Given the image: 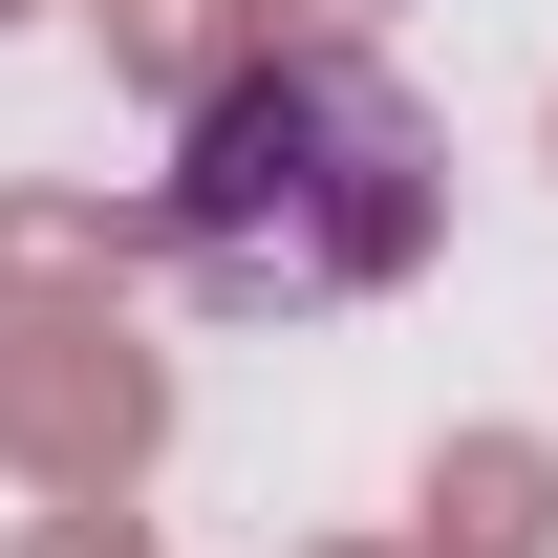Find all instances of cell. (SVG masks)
I'll return each instance as SVG.
<instances>
[{"instance_id":"6da1fadb","label":"cell","mask_w":558,"mask_h":558,"mask_svg":"<svg viewBox=\"0 0 558 558\" xmlns=\"http://www.w3.org/2000/svg\"><path fill=\"white\" fill-rule=\"evenodd\" d=\"M172 279L215 323H323V301H387L451 236V130L409 108V65L365 44H279L258 86H215L172 130V194H150Z\"/></svg>"},{"instance_id":"7a4b0ae2","label":"cell","mask_w":558,"mask_h":558,"mask_svg":"<svg viewBox=\"0 0 558 558\" xmlns=\"http://www.w3.org/2000/svg\"><path fill=\"white\" fill-rule=\"evenodd\" d=\"M150 451H172V344H130V301H22L0 279V473L150 494Z\"/></svg>"},{"instance_id":"3957f363","label":"cell","mask_w":558,"mask_h":558,"mask_svg":"<svg viewBox=\"0 0 558 558\" xmlns=\"http://www.w3.org/2000/svg\"><path fill=\"white\" fill-rule=\"evenodd\" d=\"M86 22H108V86H150L172 130H194L215 86H258L279 44H323L301 0H86Z\"/></svg>"},{"instance_id":"277c9868","label":"cell","mask_w":558,"mask_h":558,"mask_svg":"<svg viewBox=\"0 0 558 558\" xmlns=\"http://www.w3.org/2000/svg\"><path fill=\"white\" fill-rule=\"evenodd\" d=\"M409 537L429 558H558V429H429Z\"/></svg>"},{"instance_id":"5b68a950","label":"cell","mask_w":558,"mask_h":558,"mask_svg":"<svg viewBox=\"0 0 558 558\" xmlns=\"http://www.w3.org/2000/svg\"><path fill=\"white\" fill-rule=\"evenodd\" d=\"M150 258H172V236H150V215H108V194H44V172L0 194V279H22V301H130Z\"/></svg>"},{"instance_id":"8992f818","label":"cell","mask_w":558,"mask_h":558,"mask_svg":"<svg viewBox=\"0 0 558 558\" xmlns=\"http://www.w3.org/2000/svg\"><path fill=\"white\" fill-rule=\"evenodd\" d=\"M0 558H150V515H130V494H44Z\"/></svg>"},{"instance_id":"52a82bcc","label":"cell","mask_w":558,"mask_h":558,"mask_svg":"<svg viewBox=\"0 0 558 558\" xmlns=\"http://www.w3.org/2000/svg\"><path fill=\"white\" fill-rule=\"evenodd\" d=\"M301 558H429V537H301Z\"/></svg>"},{"instance_id":"ba28073f","label":"cell","mask_w":558,"mask_h":558,"mask_svg":"<svg viewBox=\"0 0 558 558\" xmlns=\"http://www.w3.org/2000/svg\"><path fill=\"white\" fill-rule=\"evenodd\" d=\"M0 22H65V0H0Z\"/></svg>"},{"instance_id":"9c48e42d","label":"cell","mask_w":558,"mask_h":558,"mask_svg":"<svg viewBox=\"0 0 558 558\" xmlns=\"http://www.w3.org/2000/svg\"><path fill=\"white\" fill-rule=\"evenodd\" d=\"M537 150H558V108H537Z\"/></svg>"}]
</instances>
